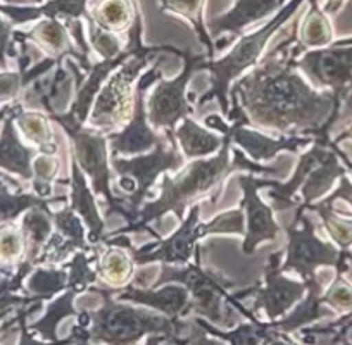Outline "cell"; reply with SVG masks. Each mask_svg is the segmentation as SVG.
<instances>
[{
  "label": "cell",
  "mask_w": 352,
  "mask_h": 345,
  "mask_svg": "<svg viewBox=\"0 0 352 345\" xmlns=\"http://www.w3.org/2000/svg\"><path fill=\"white\" fill-rule=\"evenodd\" d=\"M12 38L35 43L36 49L47 54V57L56 59L57 63H64L67 57H71V59H76L81 69L90 71L92 67L90 59L78 50L66 23L59 18L38 19V23L30 32H14Z\"/></svg>",
  "instance_id": "obj_16"
},
{
  "label": "cell",
  "mask_w": 352,
  "mask_h": 345,
  "mask_svg": "<svg viewBox=\"0 0 352 345\" xmlns=\"http://www.w3.org/2000/svg\"><path fill=\"white\" fill-rule=\"evenodd\" d=\"M338 157H345V155H342L338 148L331 142H328L327 154L307 172V177L304 178L302 185H300L299 192L300 197H302L300 205L307 208L313 202L320 201L323 195H327L333 188L335 181L344 177L345 168L340 164Z\"/></svg>",
  "instance_id": "obj_21"
},
{
  "label": "cell",
  "mask_w": 352,
  "mask_h": 345,
  "mask_svg": "<svg viewBox=\"0 0 352 345\" xmlns=\"http://www.w3.org/2000/svg\"><path fill=\"white\" fill-rule=\"evenodd\" d=\"M321 302L330 304V306L337 307L340 311L352 309V289L338 275L337 280L328 289V292L321 296Z\"/></svg>",
  "instance_id": "obj_41"
},
{
  "label": "cell",
  "mask_w": 352,
  "mask_h": 345,
  "mask_svg": "<svg viewBox=\"0 0 352 345\" xmlns=\"http://www.w3.org/2000/svg\"><path fill=\"white\" fill-rule=\"evenodd\" d=\"M199 324L208 331L212 337H218L221 340L228 342L230 345H261L264 340H272L275 337V330H273L272 323H263L259 320H250V323H243L236 326L232 331H223L212 326L209 321H204L202 318H195Z\"/></svg>",
  "instance_id": "obj_30"
},
{
  "label": "cell",
  "mask_w": 352,
  "mask_h": 345,
  "mask_svg": "<svg viewBox=\"0 0 352 345\" xmlns=\"http://www.w3.org/2000/svg\"><path fill=\"white\" fill-rule=\"evenodd\" d=\"M347 43L304 50L297 57V67L314 89H330L340 102L352 83V45Z\"/></svg>",
  "instance_id": "obj_13"
},
{
  "label": "cell",
  "mask_w": 352,
  "mask_h": 345,
  "mask_svg": "<svg viewBox=\"0 0 352 345\" xmlns=\"http://www.w3.org/2000/svg\"><path fill=\"white\" fill-rule=\"evenodd\" d=\"M235 181L242 190V202L240 208L245 214V235L242 242V252L245 256H252L257 247L264 242H276L280 235V225L275 218L272 204H266L259 197V178L252 172L236 175Z\"/></svg>",
  "instance_id": "obj_14"
},
{
  "label": "cell",
  "mask_w": 352,
  "mask_h": 345,
  "mask_svg": "<svg viewBox=\"0 0 352 345\" xmlns=\"http://www.w3.org/2000/svg\"><path fill=\"white\" fill-rule=\"evenodd\" d=\"M14 30H12V23L6 21L0 14V71H6L9 66V57H18V49H16V42L12 40Z\"/></svg>",
  "instance_id": "obj_42"
},
{
  "label": "cell",
  "mask_w": 352,
  "mask_h": 345,
  "mask_svg": "<svg viewBox=\"0 0 352 345\" xmlns=\"http://www.w3.org/2000/svg\"><path fill=\"white\" fill-rule=\"evenodd\" d=\"M104 250L97 256V276L102 280V287L109 289H120L128 285L135 276V263L130 250L120 245L102 243Z\"/></svg>",
  "instance_id": "obj_24"
},
{
  "label": "cell",
  "mask_w": 352,
  "mask_h": 345,
  "mask_svg": "<svg viewBox=\"0 0 352 345\" xmlns=\"http://www.w3.org/2000/svg\"><path fill=\"white\" fill-rule=\"evenodd\" d=\"M164 340H169L166 335H148L145 345H161ZM76 345H88V342H80V344H76Z\"/></svg>",
  "instance_id": "obj_46"
},
{
  "label": "cell",
  "mask_w": 352,
  "mask_h": 345,
  "mask_svg": "<svg viewBox=\"0 0 352 345\" xmlns=\"http://www.w3.org/2000/svg\"><path fill=\"white\" fill-rule=\"evenodd\" d=\"M184 71L173 80L155 81L148 93L145 106H147V120L154 130H164L169 144H176L175 130L182 120L194 116V107L187 97V87L192 76L199 71V64L209 59L208 54H192L185 50Z\"/></svg>",
  "instance_id": "obj_10"
},
{
  "label": "cell",
  "mask_w": 352,
  "mask_h": 345,
  "mask_svg": "<svg viewBox=\"0 0 352 345\" xmlns=\"http://www.w3.org/2000/svg\"><path fill=\"white\" fill-rule=\"evenodd\" d=\"M50 121L56 123L71 142V157L78 162L85 177L90 180L94 194L106 199L107 211L106 216L113 212L123 216V199H118L111 188V178H113V168H111L109 145H107V135L90 126L80 124L66 113L49 114Z\"/></svg>",
  "instance_id": "obj_8"
},
{
  "label": "cell",
  "mask_w": 352,
  "mask_h": 345,
  "mask_svg": "<svg viewBox=\"0 0 352 345\" xmlns=\"http://www.w3.org/2000/svg\"><path fill=\"white\" fill-rule=\"evenodd\" d=\"M60 162L54 154H38L33 161V192L40 197L50 199L54 181L59 175Z\"/></svg>",
  "instance_id": "obj_38"
},
{
  "label": "cell",
  "mask_w": 352,
  "mask_h": 345,
  "mask_svg": "<svg viewBox=\"0 0 352 345\" xmlns=\"http://www.w3.org/2000/svg\"><path fill=\"white\" fill-rule=\"evenodd\" d=\"M25 259V240L14 223H0V269H16Z\"/></svg>",
  "instance_id": "obj_35"
},
{
  "label": "cell",
  "mask_w": 352,
  "mask_h": 345,
  "mask_svg": "<svg viewBox=\"0 0 352 345\" xmlns=\"http://www.w3.org/2000/svg\"><path fill=\"white\" fill-rule=\"evenodd\" d=\"M161 78L162 74L159 63H155L147 73L138 78L131 118L120 130L107 133V145H109L111 157H114V155L128 157V155L145 154V152H151L159 142L166 138V135L157 133L151 126L147 120V106H145L148 89Z\"/></svg>",
  "instance_id": "obj_11"
},
{
  "label": "cell",
  "mask_w": 352,
  "mask_h": 345,
  "mask_svg": "<svg viewBox=\"0 0 352 345\" xmlns=\"http://www.w3.org/2000/svg\"><path fill=\"white\" fill-rule=\"evenodd\" d=\"M221 148L211 157L195 159L188 166H184L176 171V177L162 175V181L159 185V195L151 202H145L137 212V218L131 225L120 228L114 235H131L142 230H147L148 223L159 221L162 216L173 212L176 218L184 219L192 204L201 202L202 197L223 185V181L233 171H245L252 175H280L276 166L261 164L245 157V152L239 147H232V123L223 131Z\"/></svg>",
  "instance_id": "obj_2"
},
{
  "label": "cell",
  "mask_w": 352,
  "mask_h": 345,
  "mask_svg": "<svg viewBox=\"0 0 352 345\" xmlns=\"http://www.w3.org/2000/svg\"><path fill=\"white\" fill-rule=\"evenodd\" d=\"M88 290L99 293L100 306L87 311V342L104 345H137L145 335H166L169 340L176 342L182 331L188 326V321L151 313L130 302L114 299L102 285H94Z\"/></svg>",
  "instance_id": "obj_3"
},
{
  "label": "cell",
  "mask_w": 352,
  "mask_h": 345,
  "mask_svg": "<svg viewBox=\"0 0 352 345\" xmlns=\"http://www.w3.org/2000/svg\"><path fill=\"white\" fill-rule=\"evenodd\" d=\"M299 21V16L290 19L285 38L233 81L228 116L242 113L252 128L327 140L342 102L333 92L314 89L297 67L304 52L297 38Z\"/></svg>",
  "instance_id": "obj_1"
},
{
  "label": "cell",
  "mask_w": 352,
  "mask_h": 345,
  "mask_svg": "<svg viewBox=\"0 0 352 345\" xmlns=\"http://www.w3.org/2000/svg\"><path fill=\"white\" fill-rule=\"evenodd\" d=\"M185 166V157L178 144H169L168 138L159 142L151 152L133 155L131 159L114 155L111 157V168L120 177V187L128 195L123 199V218L128 225L135 221L137 212L145 204L151 188L162 172L180 171Z\"/></svg>",
  "instance_id": "obj_7"
},
{
  "label": "cell",
  "mask_w": 352,
  "mask_h": 345,
  "mask_svg": "<svg viewBox=\"0 0 352 345\" xmlns=\"http://www.w3.org/2000/svg\"><path fill=\"white\" fill-rule=\"evenodd\" d=\"M302 4H306V0H289L266 25L245 33V35H240L225 56L218 57V59L202 60L199 64V71H211V87L208 92L199 97L197 109L212 100H218L223 116L226 120L230 113V87L233 85V81L239 80L242 74H245L259 63L270 40L278 35L280 30L297 14Z\"/></svg>",
  "instance_id": "obj_4"
},
{
  "label": "cell",
  "mask_w": 352,
  "mask_h": 345,
  "mask_svg": "<svg viewBox=\"0 0 352 345\" xmlns=\"http://www.w3.org/2000/svg\"><path fill=\"white\" fill-rule=\"evenodd\" d=\"M345 138H351V140H352V124L347 128V130L344 131V133L338 135L337 140H335V144H338V142H340V140H345Z\"/></svg>",
  "instance_id": "obj_48"
},
{
  "label": "cell",
  "mask_w": 352,
  "mask_h": 345,
  "mask_svg": "<svg viewBox=\"0 0 352 345\" xmlns=\"http://www.w3.org/2000/svg\"><path fill=\"white\" fill-rule=\"evenodd\" d=\"M23 240H25V259L23 261L36 266V259L42 254L43 247L54 233V221L50 205L45 208H32L25 212L19 223Z\"/></svg>",
  "instance_id": "obj_23"
},
{
  "label": "cell",
  "mask_w": 352,
  "mask_h": 345,
  "mask_svg": "<svg viewBox=\"0 0 352 345\" xmlns=\"http://www.w3.org/2000/svg\"><path fill=\"white\" fill-rule=\"evenodd\" d=\"M33 268L35 266H32L30 263L21 261L16 266V269H2V273H0V311H12L14 307L42 302V300H36L35 297L26 296V293L19 296L23 283Z\"/></svg>",
  "instance_id": "obj_31"
},
{
  "label": "cell",
  "mask_w": 352,
  "mask_h": 345,
  "mask_svg": "<svg viewBox=\"0 0 352 345\" xmlns=\"http://www.w3.org/2000/svg\"><path fill=\"white\" fill-rule=\"evenodd\" d=\"M138 9V0H94L88 8V16L107 32L126 33Z\"/></svg>",
  "instance_id": "obj_26"
},
{
  "label": "cell",
  "mask_w": 352,
  "mask_h": 345,
  "mask_svg": "<svg viewBox=\"0 0 352 345\" xmlns=\"http://www.w3.org/2000/svg\"><path fill=\"white\" fill-rule=\"evenodd\" d=\"M83 21L85 25H87L85 30H87L88 43H90V47L99 54L100 59H114V57H118L123 52L126 43H123L120 33H113L100 28V26L88 16V12L83 18Z\"/></svg>",
  "instance_id": "obj_37"
},
{
  "label": "cell",
  "mask_w": 352,
  "mask_h": 345,
  "mask_svg": "<svg viewBox=\"0 0 352 345\" xmlns=\"http://www.w3.org/2000/svg\"><path fill=\"white\" fill-rule=\"evenodd\" d=\"M287 2L289 0H235L230 11L206 23L209 36L214 40L216 52H221L256 23L275 16Z\"/></svg>",
  "instance_id": "obj_15"
},
{
  "label": "cell",
  "mask_w": 352,
  "mask_h": 345,
  "mask_svg": "<svg viewBox=\"0 0 352 345\" xmlns=\"http://www.w3.org/2000/svg\"><path fill=\"white\" fill-rule=\"evenodd\" d=\"M9 313H11V311H0V323L9 316Z\"/></svg>",
  "instance_id": "obj_49"
},
{
  "label": "cell",
  "mask_w": 352,
  "mask_h": 345,
  "mask_svg": "<svg viewBox=\"0 0 352 345\" xmlns=\"http://www.w3.org/2000/svg\"><path fill=\"white\" fill-rule=\"evenodd\" d=\"M69 208L83 219L85 226L88 230V242L92 245L102 242L106 238V221L99 211V205L96 202V194L88 185L85 172L81 171L78 162L71 157L69 178Z\"/></svg>",
  "instance_id": "obj_20"
},
{
  "label": "cell",
  "mask_w": 352,
  "mask_h": 345,
  "mask_svg": "<svg viewBox=\"0 0 352 345\" xmlns=\"http://www.w3.org/2000/svg\"><path fill=\"white\" fill-rule=\"evenodd\" d=\"M188 326H190V335L184 338V345H226L221 338L214 340V338L209 337L208 331L195 320L188 321Z\"/></svg>",
  "instance_id": "obj_43"
},
{
  "label": "cell",
  "mask_w": 352,
  "mask_h": 345,
  "mask_svg": "<svg viewBox=\"0 0 352 345\" xmlns=\"http://www.w3.org/2000/svg\"><path fill=\"white\" fill-rule=\"evenodd\" d=\"M26 296L35 297L36 300L52 299L59 292L67 289L66 268L54 266H35L25 280Z\"/></svg>",
  "instance_id": "obj_32"
},
{
  "label": "cell",
  "mask_w": 352,
  "mask_h": 345,
  "mask_svg": "<svg viewBox=\"0 0 352 345\" xmlns=\"http://www.w3.org/2000/svg\"><path fill=\"white\" fill-rule=\"evenodd\" d=\"M166 283H180L190 293V311L197 316L206 318V321L219 326L232 328L235 307L228 302V290L233 282L226 278L221 271L202 265V245L195 247L194 261L184 266L161 265L159 276L152 283V289L162 287Z\"/></svg>",
  "instance_id": "obj_5"
},
{
  "label": "cell",
  "mask_w": 352,
  "mask_h": 345,
  "mask_svg": "<svg viewBox=\"0 0 352 345\" xmlns=\"http://www.w3.org/2000/svg\"><path fill=\"white\" fill-rule=\"evenodd\" d=\"M78 292L74 289H66V292L60 297H57L54 302H50L49 309H47L45 316L42 320L35 321L30 324V330L33 333H38L43 340L47 342H57V326L64 318L76 316L78 311L74 307V299H76Z\"/></svg>",
  "instance_id": "obj_33"
},
{
  "label": "cell",
  "mask_w": 352,
  "mask_h": 345,
  "mask_svg": "<svg viewBox=\"0 0 352 345\" xmlns=\"http://www.w3.org/2000/svg\"><path fill=\"white\" fill-rule=\"evenodd\" d=\"M344 2L345 0H323V5H321V9H323V12L327 16H333L340 11L342 5H344Z\"/></svg>",
  "instance_id": "obj_45"
},
{
  "label": "cell",
  "mask_w": 352,
  "mask_h": 345,
  "mask_svg": "<svg viewBox=\"0 0 352 345\" xmlns=\"http://www.w3.org/2000/svg\"><path fill=\"white\" fill-rule=\"evenodd\" d=\"M306 209L311 212H318L324 230L331 236V240L337 243L338 249L347 250L352 245V219L340 218L333 211V205H324L323 202L311 204Z\"/></svg>",
  "instance_id": "obj_34"
},
{
  "label": "cell",
  "mask_w": 352,
  "mask_h": 345,
  "mask_svg": "<svg viewBox=\"0 0 352 345\" xmlns=\"http://www.w3.org/2000/svg\"><path fill=\"white\" fill-rule=\"evenodd\" d=\"M14 121L23 137L32 142L33 145H36L40 154H57L59 145L54 138L52 121H50L49 114L36 109L25 111V106L21 102H16Z\"/></svg>",
  "instance_id": "obj_25"
},
{
  "label": "cell",
  "mask_w": 352,
  "mask_h": 345,
  "mask_svg": "<svg viewBox=\"0 0 352 345\" xmlns=\"http://www.w3.org/2000/svg\"><path fill=\"white\" fill-rule=\"evenodd\" d=\"M111 296L118 300L130 304H138V306L151 307V309L159 311L164 316L178 318L185 316L190 313V293L184 285H173V283H166L162 287H137L133 283L120 287V289H109Z\"/></svg>",
  "instance_id": "obj_17"
},
{
  "label": "cell",
  "mask_w": 352,
  "mask_h": 345,
  "mask_svg": "<svg viewBox=\"0 0 352 345\" xmlns=\"http://www.w3.org/2000/svg\"><path fill=\"white\" fill-rule=\"evenodd\" d=\"M283 230L287 235L282 263L283 273L296 271L302 282H311L318 278L316 269L320 266H335L340 276L347 271V261L352 259V256L316 235V226L304 205H297L296 214L283 225Z\"/></svg>",
  "instance_id": "obj_9"
},
{
  "label": "cell",
  "mask_w": 352,
  "mask_h": 345,
  "mask_svg": "<svg viewBox=\"0 0 352 345\" xmlns=\"http://www.w3.org/2000/svg\"><path fill=\"white\" fill-rule=\"evenodd\" d=\"M166 52L184 57L185 50H178L171 45H144L123 66L113 71L94 100V106L87 120L88 126L106 135L124 126L133 113L135 89H137V81L142 71L148 66L151 60L155 59V56Z\"/></svg>",
  "instance_id": "obj_6"
},
{
  "label": "cell",
  "mask_w": 352,
  "mask_h": 345,
  "mask_svg": "<svg viewBox=\"0 0 352 345\" xmlns=\"http://www.w3.org/2000/svg\"><path fill=\"white\" fill-rule=\"evenodd\" d=\"M176 144L185 159H204L211 157L221 148L225 137L216 135L208 126H202L194 116H187L180 121L175 130Z\"/></svg>",
  "instance_id": "obj_22"
},
{
  "label": "cell",
  "mask_w": 352,
  "mask_h": 345,
  "mask_svg": "<svg viewBox=\"0 0 352 345\" xmlns=\"http://www.w3.org/2000/svg\"><path fill=\"white\" fill-rule=\"evenodd\" d=\"M297 38L304 50L323 49V47L330 45L333 40V28L330 25V19L323 12L318 0H311L306 16L302 18V21H299Z\"/></svg>",
  "instance_id": "obj_29"
},
{
  "label": "cell",
  "mask_w": 352,
  "mask_h": 345,
  "mask_svg": "<svg viewBox=\"0 0 352 345\" xmlns=\"http://www.w3.org/2000/svg\"><path fill=\"white\" fill-rule=\"evenodd\" d=\"M8 183L14 185V187L21 188V185L14 183L9 177H4V181L0 183V223H14L21 214H25L28 209L32 208H45V205L56 204V202H66V195H56V197H40L35 192L28 194V192L9 190Z\"/></svg>",
  "instance_id": "obj_27"
},
{
  "label": "cell",
  "mask_w": 352,
  "mask_h": 345,
  "mask_svg": "<svg viewBox=\"0 0 352 345\" xmlns=\"http://www.w3.org/2000/svg\"><path fill=\"white\" fill-rule=\"evenodd\" d=\"M52 221L54 228L57 230V233L67 238L69 242H73L76 245L78 250H92L94 245L88 242L87 230H85V223L69 205L59 209V211H52Z\"/></svg>",
  "instance_id": "obj_36"
},
{
  "label": "cell",
  "mask_w": 352,
  "mask_h": 345,
  "mask_svg": "<svg viewBox=\"0 0 352 345\" xmlns=\"http://www.w3.org/2000/svg\"><path fill=\"white\" fill-rule=\"evenodd\" d=\"M38 148L23 144L21 135L14 121V104L8 116L2 120L0 128V169L21 178L23 181L33 180V161L38 155Z\"/></svg>",
  "instance_id": "obj_19"
},
{
  "label": "cell",
  "mask_w": 352,
  "mask_h": 345,
  "mask_svg": "<svg viewBox=\"0 0 352 345\" xmlns=\"http://www.w3.org/2000/svg\"><path fill=\"white\" fill-rule=\"evenodd\" d=\"M42 302H33L28 306L16 307V323H18L19 331H21V338H19V345H76L78 338L74 337V333H71L69 337L64 338V340L57 342H38L33 337V331L30 330L28 324H26V318L33 313V311L40 309Z\"/></svg>",
  "instance_id": "obj_39"
},
{
  "label": "cell",
  "mask_w": 352,
  "mask_h": 345,
  "mask_svg": "<svg viewBox=\"0 0 352 345\" xmlns=\"http://www.w3.org/2000/svg\"><path fill=\"white\" fill-rule=\"evenodd\" d=\"M204 4L206 0H159V8L162 12H169L190 23L199 42L204 45L208 57L214 59L216 47L204 23Z\"/></svg>",
  "instance_id": "obj_28"
},
{
  "label": "cell",
  "mask_w": 352,
  "mask_h": 345,
  "mask_svg": "<svg viewBox=\"0 0 352 345\" xmlns=\"http://www.w3.org/2000/svg\"><path fill=\"white\" fill-rule=\"evenodd\" d=\"M26 89L23 71H0V104L12 102Z\"/></svg>",
  "instance_id": "obj_40"
},
{
  "label": "cell",
  "mask_w": 352,
  "mask_h": 345,
  "mask_svg": "<svg viewBox=\"0 0 352 345\" xmlns=\"http://www.w3.org/2000/svg\"><path fill=\"white\" fill-rule=\"evenodd\" d=\"M338 199H344V201L352 208V183L345 175L340 178V183H338V187L335 188L333 194L328 195V197L323 199L321 202H323L324 205H331L335 201H338Z\"/></svg>",
  "instance_id": "obj_44"
},
{
  "label": "cell",
  "mask_w": 352,
  "mask_h": 345,
  "mask_svg": "<svg viewBox=\"0 0 352 345\" xmlns=\"http://www.w3.org/2000/svg\"><path fill=\"white\" fill-rule=\"evenodd\" d=\"M314 137L307 135H280L272 137L263 131H257L250 126H242L239 121H232V144L242 148L252 161L256 162H270L275 159L280 152H297L304 147L311 145Z\"/></svg>",
  "instance_id": "obj_18"
},
{
  "label": "cell",
  "mask_w": 352,
  "mask_h": 345,
  "mask_svg": "<svg viewBox=\"0 0 352 345\" xmlns=\"http://www.w3.org/2000/svg\"><path fill=\"white\" fill-rule=\"evenodd\" d=\"M270 345H294V344L287 340L285 335H275V337L270 340Z\"/></svg>",
  "instance_id": "obj_47"
},
{
  "label": "cell",
  "mask_w": 352,
  "mask_h": 345,
  "mask_svg": "<svg viewBox=\"0 0 352 345\" xmlns=\"http://www.w3.org/2000/svg\"><path fill=\"white\" fill-rule=\"evenodd\" d=\"M283 249L276 250L268 257V265L264 268L263 283L256 287H250L247 290H239L232 293L235 300H242L245 297H254L252 311H264L270 321H276L285 316L290 307L296 306L299 300H302L304 293L307 292V285L304 282L289 278L282 271Z\"/></svg>",
  "instance_id": "obj_12"
}]
</instances>
